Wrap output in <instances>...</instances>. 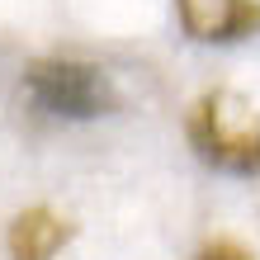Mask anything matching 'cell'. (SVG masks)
<instances>
[{"mask_svg":"<svg viewBox=\"0 0 260 260\" xmlns=\"http://www.w3.org/2000/svg\"><path fill=\"white\" fill-rule=\"evenodd\" d=\"M67 241H71V222L38 204V208L14 213V222L5 232V251H10V260H52Z\"/></svg>","mask_w":260,"mask_h":260,"instance_id":"obj_4","label":"cell"},{"mask_svg":"<svg viewBox=\"0 0 260 260\" xmlns=\"http://www.w3.org/2000/svg\"><path fill=\"white\" fill-rule=\"evenodd\" d=\"M24 95L52 118H100L118 109V90L100 67L76 57H43L24 71Z\"/></svg>","mask_w":260,"mask_h":260,"instance_id":"obj_2","label":"cell"},{"mask_svg":"<svg viewBox=\"0 0 260 260\" xmlns=\"http://www.w3.org/2000/svg\"><path fill=\"white\" fill-rule=\"evenodd\" d=\"M189 142L213 171L260 175V109L237 90H208L194 100Z\"/></svg>","mask_w":260,"mask_h":260,"instance_id":"obj_1","label":"cell"},{"mask_svg":"<svg viewBox=\"0 0 260 260\" xmlns=\"http://www.w3.org/2000/svg\"><path fill=\"white\" fill-rule=\"evenodd\" d=\"M180 24L194 43H237L260 28V0H180Z\"/></svg>","mask_w":260,"mask_h":260,"instance_id":"obj_3","label":"cell"},{"mask_svg":"<svg viewBox=\"0 0 260 260\" xmlns=\"http://www.w3.org/2000/svg\"><path fill=\"white\" fill-rule=\"evenodd\" d=\"M199 260H255L246 246H237V241H208L204 251H199Z\"/></svg>","mask_w":260,"mask_h":260,"instance_id":"obj_5","label":"cell"}]
</instances>
